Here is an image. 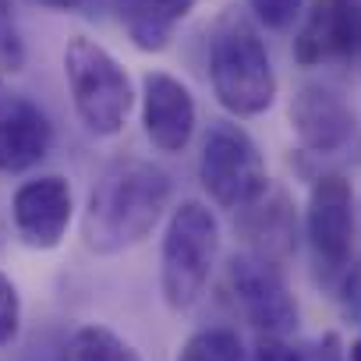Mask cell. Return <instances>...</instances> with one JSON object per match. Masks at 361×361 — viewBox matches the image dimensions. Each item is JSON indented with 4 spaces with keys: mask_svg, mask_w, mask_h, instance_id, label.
Returning <instances> with one entry per match:
<instances>
[{
    "mask_svg": "<svg viewBox=\"0 0 361 361\" xmlns=\"http://www.w3.org/2000/svg\"><path fill=\"white\" fill-rule=\"evenodd\" d=\"M209 82L216 103L234 117H259L276 99V71L266 43L241 15H224L209 39Z\"/></svg>",
    "mask_w": 361,
    "mask_h": 361,
    "instance_id": "2",
    "label": "cell"
},
{
    "mask_svg": "<svg viewBox=\"0 0 361 361\" xmlns=\"http://www.w3.org/2000/svg\"><path fill=\"white\" fill-rule=\"evenodd\" d=\"M248 8L266 29H290L305 15V0H248Z\"/></svg>",
    "mask_w": 361,
    "mask_h": 361,
    "instance_id": "19",
    "label": "cell"
},
{
    "mask_svg": "<svg viewBox=\"0 0 361 361\" xmlns=\"http://www.w3.org/2000/svg\"><path fill=\"white\" fill-rule=\"evenodd\" d=\"M195 96L180 78L166 71H149L142 78V128L159 152L185 149L195 135Z\"/></svg>",
    "mask_w": 361,
    "mask_h": 361,
    "instance_id": "11",
    "label": "cell"
},
{
    "mask_svg": "<svg viewBox=\"0 0 361 361\" xmlns=\"http://www.w3.org/2000/svg\"><path fill=\"white\" fill-rule=\"evenodd\" d=\"M22 61H25V50H22V36L15 25V8H11V0H0V68L18 71Z\"/></svg>",
    "mask_w": 361,
    "mask_h": 361,
    "instance_id": "18",
    "label": "cell"
},
{
    "mask_svg": "<svg viewBox=\"0 0 361 361\" xmlns=\"http://www.w3.org/2000/svg\"><path fill=\"white\" fill-rule=\"evenodd\" d=\"M252 361H312V357H308V347H294L280 336H259Z\"/></svg>",
    "mask_w": 361,
    "mask_h": 361,
    "instance_id": "20",
    "label": "cell"
},
{
    "mask_svg": "<svg viewBox=\"0 0 361 361\" xmlns=\"http://www.w3.org/2000/svg\"><path fill=\"white\" fill-rule=\"evenodd\" d=\"M54 145V124L29 96H0V173L32 170Z\"/></svg>",
    "mask_w": 361,
    "mask_h": 361,
    "instance_id": "12",
    "label": "cell"
},
{
    "mask_svg": "<svg viewBox=\"0 0 361 361\" xmlns=\"http://www.w3.org/2000/svg\"><path fill=\"white\" fill-rule=\"evenodd\" d=\"M170 173L142 156L110 159L89 192L82 213L85 248L96 255H117L152 234L170 206Z\"/></svg>",
    "mask_w": 361,
    "mask_h": 361,
    "instance_id": "1",
    "label": "cell"
},
{
    "mask_svg": "<svg viewBox=\"0 0 361 361\" xmlns=\"http://www.w3.org/2000/svg\"><path fill=\"white\" fill-rule=\"evenodd\" d=\"M156 4L177 22V18H185V15H192L195 11V4H199V0H156Z\"/></svg>",
    "mask_w": 361,
    "mask_h": 361,
    "instance_id": "22",
    "label": "cell"
},
{
    "mask_svg": "<svg viewBox=\"0 0 361 361\" xmlns=\"http://www.w3.org/2000/svg\"><path fill=\"white\" fill-rule=\"evenodd\" d=\"M308 357H312V361H347V354H343L336 333H326L322 340H315V343L308 347Z\"/></svg>",
    "mask_w": 361,
    "mask_h": 361,
    "instance_id": "21",
    "label": "cell"
},
{
    "mask_svg": "<svg viewBox=\"0 0 361 361\" xmlns=\"http://www.w3.org/2000/svg\"><path fill=\"white\" fill-rule=\"evenodd\" d=\"M227 290H231L241 319L259 336L287 340L298 329L301 312H298V301H294L280 266H273L252 252H241L227 262Z\"/></svg>",
    "mask_w": 361,
    "mask_h": 361,
    "instance_id": "7",
    "label": "cell"
},
{
    "mask_svg": "<svg viewBox=\"0 0 361 361\" xmlns=\"http://www.w3.org/2000/svg\"><path fill=\"white\" fill-rule=\"evenodd\" d=\"M36 4L54 8V11H71V8H78V4H82V0H36Z\"/></svg>",
    "mask_w": 361,
    "mask_h": 361,
    "instance_id": "23",
    "label": "cell"
},
{
    "mask_svg": "<svg viewBox=\"0 0 361 361\" xmlns=\"http://www.w3.org/2000/svg\"><path fill=\"white\" fill-rule=\"evenodd\" d=\"M305 238L319 280L336 287L354 266V192L343 173H319L305 206Z\"/></svg>",
    "mask_w": 361,
    "mask_h": 361,
    "instance_id": "6",
    "label": "cell"
},
{
    "mask_svg": "<svg viewBox=\"0 0 361 361\" xmlns=\"http://www.w3.org/2000/svg\"><path fill=\"white\" fill-rule=\"evenodd\" d=\"M241 234L252 245V255H259L273 266L290 259L294 245H298V220H294V206H290L287 192L269 185V192L259 202L241 209Z\"/></svg>",
    "mask_w": 361,
    "mask_h": 361,
    "instance_id": "13",
    "label": "cell"
},
{
    "mask_svg": "<svg viewBox=\"0 0 361 361\" xmlns=\"http://www.w3.org/2000/svg\"><path fill=\"white\" fill-rule=\"evenodd\" d=\"M347 361H361V336L350 343V354H347Z\"/></svg>",
    "mask_w": 361,
    "mask_h": 361,
    "instance_id": "24",
    "label": "cell"
},
{
    "mask_svg": "<svg viewBox=\"0 0 361 361\" xmlns=\"http://www.w3.org/2000/svg\"><path fill=\"white\" fill-rule=\"evenodd\" d=\"M216 255H220V224L213 209L195 199L180 202L166 220L159 248V290L173 312H188L202 298Z\"/></svg>",
    "mask_w": 361,
    "mask_h": 361,
    "instance_id": "3",
    "label": "cell"
},
{
    "mask_svg": "<svg viewBox=\"0 0 361 361\" xmlns=\"http://www.w3.org/2000/svg\"><path fill=\"white\" fill-rule=\"evenodd\" d=\"M290 128L298 145L315 159H354L361 149V121L354 106L319 82H308L294 92Z\"/></svg>",
    "mask_w": 361,
    "mask_h": 361,
    "instance_id": "8",
    "label": "cell"
},
{
    "mask_svg": "<svg viewBox=\"0 0 361 361\" xmlns=\"http://www.w3.org/2000/svg\"><path fill=\"white\" fill-rule=\"evenodd\" d=\"M71 213H75V195L61 173H43V177L25 180L11 199L15 234L22 238L25 248H36V252L61 248L71 227Z\"/></svg>",
    "mask_w": 361,
    "mask_h": 361,
    "instance_id": "10",
    "label": "cell"
},
{
    "mask_svg": "<svg viewBox=\"0 0 361 361\" xmlns=\"http://www.w3.org/2000/svg\"><path fill=\"white\" fill-rule=\"evenodd\" d=\"M61 361H142V354L106 326H82L61 347Z\"/></svg>",
    "mask_w": 361,
    "mask_h": 361,
    "instance_id": "15",
    "label": "cell"
},
{
    "mask_svg": "<svg viewBox=\"0 0 361 361\" xmlns=\"http://www.w3.org/2000/svg\"><path fill=\"white\" fill-rule=\"evenodd\" d=\"M294 61L361 68V0H312L294 32Z\"/></svg>",
    "mask_w": 361,
    "mask_h": 361,
    "instance_id": "9",
    "label": "cell"
},
{
    "mask_svg": "<svg viewBox=\"0 0 361 361\" xmlns=\"http://www.w3.org/2000/svg\"><path fill=\"white\" fill-rule=\"evenodd\" d=\"M177 361H245V347L234 329L213 326V329L192 333L185 347H180Z\"/></svg>",
    "mask_w": 361,
    "mask_h": 361,
    "instance_id": "16",
    "label": "cell"
},
{
    "mask_svg": "<svg viewBox=\"0 0 361 361\" xmlns=\"http://www.w3.org/2000/svg\"><path fill=\"white\" fill-rule=\"evenodd\" d=\"M64 78L78 121L96 138H114L124 131L135 106V89L121 61L89 36H71L64 47Z\"/></svg>",
    "mask_w": 361,
    "mask_h": 361,
    "instance_id": "4",
    "label": "cell"
},
{
    "mask_svg": "<svg viewBox=\"0 0 361 361\" xmlns=\"http://www.w3.org/2000/svg\"><path fill=\"white\" fill-rule=\"evenodd\" d=\"M22 333V294L11 276L0 273V347H11Z\"/></svg>",
    "mask_w": 361,
    "mask_h": 361,
    "instance_id": "17",
    "label": "cell"
},
{
    "mask_svg": "<svg viewBox=\"0 0 361 361\" xmlns=\"http://www.w3.org/2000/svg\"><path fill=\"white\" fill-rule=\"evenodd\" d=\"M117 18L131 43L145 54H159L170 47L173 18L156 4V0H117Z\"/></svg>",
    "mask_w": 361,
    "mask_h": 361,
    "instance_id": "14",
    "label": "cell"
},
{
    "mask_svg": "<svg viewBox=\"0 0 361 361\" xmlns=\"http://www.w3.org/2000/svg\"><path fill=\"white\" fill-rule=\"evenodd\" d=\"M199 180L220 209H248L269 192V170L241 124L220 121L209 128L199 156Z\"/></svg>",
    "mask_w": 361,
    "mask_h": 361,
    "instance_id": "5",
    "label": "cell"
}]
</instances>
